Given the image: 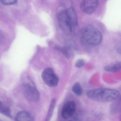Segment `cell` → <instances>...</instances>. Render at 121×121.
<instances>
[{"label": "cell", "instance_id": "3957f363", "mask_svg": "<svg viewBox=\"0 0 121 121\" xmlns=\"http://www.w3.org/2000/svg\"><path fill=\"white\" fill-rule=\"evenodd\" d=\"M81 37L86 43L91 46L99 44L103 39L100 31L96 27L91 25H87L83 29Z\"/></svg>", "mask_w": 121, "mask_h": 121}, {"label": "cell", "instance_id": "7c38bea8", "mask_svg": "<svg viewBox=\"0 0 121 121\" xmlns=\"http://www.w3.org/2000/svg\"><path fill=\"white\" fill-rule=\"evenodd\" d=\"M0 113L8 117H11V111L9 108L1 101H0Z\"/></svg>", "mask_w": 121, "mask_h": 121}, {"label": "cell", "instance_id": "9a60e30c", "mask_svg": "<svg viewBox=\"0 0 121 121\" xmlns=\"http://www.w3.org/2000/svg\"><path fill=\"white\" fill-rule=\"evenodd\" d=\"M3 35L0 32V44L2 42L3 40Z\"/></svg>", "mask_w": 121, "mask_h": 121}, {"label": "cell", "instance_id": "ba28073f", "mask_svg": "<svg viewBox=\"0 0 121 121\" xmlns=\"http://www.w3.org/2000/svg\"><path fill=\"white\" fill-rule=\"evenodd\" d=\"M15 121H35L31 115L26 111L19 112L16 115Z\"/></svg>", "mask_w": 121, "mask_h": 121}, {"label": "cell", "instance_id": "52a82bcc", "mask_svg": "<svg viewBox=\"0 0 121 121\" xmlns=\"http://www.w3.org/2000/svg\"><path fill=\"white\" fill-rule=\"evenodd\" d=\"M99 4L97 0H83L80 4L81 10L86 14H92L97 9Z\"/></svg>", "mask_w": 121, "mask_h": 121}, {"label": "cell", "instance_id": "6da1fadb", "mask_svg": "<svg viewBox=\"0 0 121 121\" xmlns=\"http://www.w3.org/2000/svg\"><path fill=\"white\" fill-rule=\"evenodd\" d=\"M57 18L61 29L67 35H70L78 25L76 12L72 7L59 13Z\"/></svg>", "mask_w": 121, "mask_h": 121}, {"label": "cell", "instance_id": "5bb4252c", "mask_svg": "<svg viewBox=\"0 0 121 121\" xmlns=\"http://www.w3.org/2000/svg\"><path fill=\"white\" fill-rule=\"evenodd\" d=\"M85 61L83 59H80L76 61L75 63V66L77 68H81L83 66L85 65Z\"/></svg>", "mask_w": 121, "mask_h": 121}, {"label": "cell", "instance_id": "4fadbf2b", "mask_svg": "<svg viewBox=\"0 0 121 121\" xmlns=\"http://www.w3.org/2000/svg\"><path fill=\"white\" fill-rule=\"evenodd\" d=\"M2 4L5 5H13L17 3V0H1L0 1Z\"/></svg>", "mask_w": 121, "mask_h": 121}, {"label": "cell", "instance_id": "30bf717a", "mask_svg": "<svg viewBox=\"0 0 121 121\" xmlns=\"http://www.w3.org/2000/svg\"><path fill=\"white\" fill-rule=\"evenodd\" d=\"M72 91L78 96H81L83 93V89L81 84L78 82L75 83L72 87Z\"/></svg>", "mask_w": 121, "mask_h": 121}, {"label": "cell", "instance_id": "5b68a950", "mask_svg": "<svg viewBox=\"0 0 121 121\" xmlns=\"http://www.w3.org/2000/svg\"><path fill=\"white\" fill-rule=\"evenodd\" d=\"M42 77L45 84L49 87H56L58 84L59 78L52 69H45L42 72Z\"/></svg>", "mask_w": 121, "mask_h": 121}, {"label": "cell", "instance_id": "2e32d148", "mask_svg": "<svg viewBox=\"0 0 121 121\" xmlns=\"http://www.w3.org/2000/svg\"><path fill=\"white\" fill-rule=\"evenodd\" d=\"M0 121H4L3 120H1L0 119Z\"/></svg>", "mask_w": 121, "mask_h": 121}, {"label": "cell", "instance_id": "8992f818", "mask_svg": "<svg viewBox=\"0 0 121 121\" xmlns=\"http://www.w3.org/2000/svg\"><path fill=\"white\" fill-rule=\"evenodd\" d=\"M76 109V105L72 100L66 102L62 107L61 115L64 119H67L71 117L75 114Z\"/></svg>", "mask_w": 121, "mask_h": 121}, {"label": "cell", "instance_id": "277c9868", "mask_svg": "<svg viewBox=\"0 0 121 121\" xmlns=\"http://www.w3.org/2000/svg\"><path fill=\"white\" fill-rule=\"evenodd\" d=\"M22 90L25 97L29 102H36L39 100V92L34 84L29 83H25L23 85Z\"/></svg>", "mask_w": 121, "mask_h": 121}, {"label": "cell", "instance_id": "8fae6325", "mask_svg": "<svg viewBox=\"0 0 121 121\" xmlns=\"http://www.w3.org/2000/svg\"><path fill=\"white\" fill-rule=\"evenodd\" d=\"M121 69V63L117 62L116 63L106 66L104 69L106 71L109 72H115L119 71Z\"/></svg>", "mask_w": 121, "mask_h": 121}, {"label": "cell", "instance_id": "9c48e42d", "mask_svg": "<svg viewBox=\"0 0 121 121\" xmlns=\"http://www.w3.org/2000/svg\"><path fill=\"white\" fill-rule=\"evenodd\" d=\"M56 104V100L55 98H52L50 103L48 113H47L45 121H50L51 120L53 113Z\"/></svg>", "mask_w": 121, "mask_h": 121}, {"label": "cell", "instance_id": "e0dca14e", "mask_svg": "<svg viewBox=\"0 0 121 121\" xmlns=\"http://www.w3.org/2000/svg\"><path fill=\"white\" fill-rule=\"evenodd\" d=\"M71 121V120H70V121Z\"/></svg>", "mask_w": 121, "mask_h": 121}, {"label": "cell", "instance_id": "7a4b0ae2", "mask_svg": "<svg viewBox=\"0 0 121 121\" xmlns=\"http://www.w3.org/2000/svg\"><path fill=\"white\" fill-rule=\"evenodd\" d=\"M87 95L92 100L100 102H109L117 99L120 93L115 89L98 88L89 91Z\"/></svg>", "mask_w": 121, "mask_h": 121}]
</instances>
